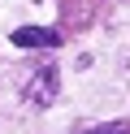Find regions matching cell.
<instances>
[{
  "instance_id": "1",
  "label": "cell",
  "mask_w": 130,
  "mask_h": 134,
  "mask_svg": "<svg viewBox=\"0 0 130 134\" xmlns=\"http://www.w3.org/2000/svg\"><path fill=\"white\" fill-rule=\"evenodd\" d=\"M56 91H61V74L52 69V65H39V69L26 78V87H22V99L30 108H48L52 99H56Z\"/></svg>"
},
{
  "instance_id": "2",
  "label": "cell",
  "mask_w": 130,
  "mask_h": 134,
  "mask_svg": "<svg viewBox=\"0 0 130 134\" xmlns=\"http://www.w3.org/2000/svg\"><path fill=\"white\" fill-rule=\"evenodd\" d=\"M13 43L17 48H56L61 43V30H52V26H17L13 30Z\"/></svg>"
},
{
  "instance_id": "3",
  "label": "cell",
  "mask_w": 130,
  "mask_h": 134,
  "mask_svg": "<svg viewBox=\"0 0 130 134\" xmlns=\"http://www.w3.org/2000/svg\"><path fill=\"white\" fill-rule=\"evenodd\" d=\"M82 134H130V130H121V125H100V130H82Z\"/></svg>"
}]
</instances>
